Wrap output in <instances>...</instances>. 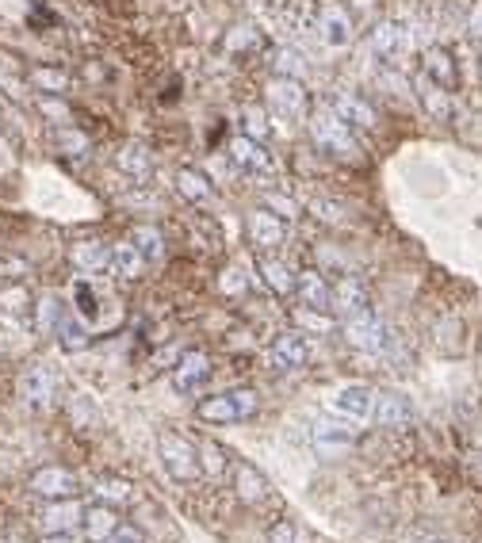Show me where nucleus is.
<instances>
[{
	"mask_svg": "<svg viewBox=\"0 0 482 543\" xmlns=\"http://www.w3.org/2000/svg\"><path fill=\"white\" fill-rule=\"evenodd\" d=\"M234 490H238V498L245 501V505H261V501L268 498V482H264V475L253 467V463H245V459L234 463Z\"/></svg>",
	"mask_w": 482,
	"mask_h": 543,
	"instance_id": "412c9836",
	"label": "nucleus"
},
{
	"mask_svg": "<svg viewBox=\"0 0 482 543\" xmlns=\"http://www.w3.org/2000/svg\"><path fill=\"white\" fill-rule=\"evenodd\" d=\"M43 543H77L69 532H54V536H43Z\"/></svg>",
	"mask_w": 482,
	"mask_h": 543,
	"instance_id": "3c124183",
	"label": "nucleus"
},
{
	"mask_svg": "<svg viewBox=\"0 0 482 543\" xmlns=\"http://www.w3.org/2000/svg\"><path fill=\"white\" fill-rule=\"evenodd\" d=\"M272 77L303 81V77H307V62H303V54H299V50H291V46H280V50H276V58H272Z\"/></svg>",
	"mask_w": 482,
	"mask_h": 543,
	"instance_id": "cd10ccee",
	"label": "nucleus"
},
{
	"mask_svg": "<svg viewBox=\"0 0 482 543\" xmlns=\"http://www.w3.org/2000/svg\"><path fill=\"white\" fill-rule=\"evenodd\" d=\"M131 245L146 257V261H154V264L165 257V241H161V230H154V226H134Z\"/></svg>",
	"mask_w": 482,
	"mask_h": 543,
	"instance_id": "c85d7f7f",
	"label": "nucleus"
},
{
	"mask_svg": "<svg viewBox=\"0 0 482 543\" xmlns=\"http://www.w3.org/2000/svg\"><path fill=\"white\" fill-rule=\"evenodd\" d=\"M372 4H375V0H356V8H360V12H368Z\"/></svg>",
	"mask_w": 482,
	"mask_h": 543,
	"instance_id": "603ef678",
	"label": "nucleus"
},
{
	"mask_svg": "<svg viewBox=\"0 0 482 543\" xmlns=\"http://www.w3.org/2000/svg\"><path fill=\"white\" fill-rule=\"evenodd\" d=\"M241 127H245V138H253V142H264L272 127H268V119H264L261 108H245L241 111Z\"/></svg>",
	"mask_w": 482,
	"mask_h": 543,
	"instance_id": "f704fd0d",
	"label": "nucleus"
},
{
	"mask_svg": "<svg viewBox=\"0 0 482 543\" xmlns=\"http://www.w3.org/2000/svg\"><path fill=\"white\" fill-rule=\"evenodd\" d=\"M0 543H20V540H12V536H4V540H0Z\"/></svg>",
	"mask_w": 482,
	"mask_h": 543,
	"instance_id": "864d4df0",
	"label": "nucleus"
},
{
	"mask_svg": "<svg viewBox=\"0 0 482 543\" xmlns=\"http://www.w3.org/2000/svg\"><path fill=\"white\" fill-rule=\"evenodd\" d=\"M249 238L257 241L261 249H276L287 241V222L280 215H272L268 207L264 211H253L249 215Z\"/></svg>",
	"mask_w": 482,
	"mask_h": 543,
	"instance_id": "aec40b11",
	"label": "nucleus"
},
{
	"mask_svg": "<svg viewBox=\"0 0 482 543\" xmlns=\"http://www.w3.org/2000/svg\"><path fill=\"white\" fill-rule=\"evenodd\" d=\"M257 410H261V398H257V391H249V387L226 391V394H211V398H203L196 406L199 421H211V425H234V421L253 417Z\"/></svg>",
	"mask_w": 482,
	"mask_h": 543,
	"instance_id": "f257e3e1",
	"label": "nucleus"
},
{
	"mask_svg": "<svg viewBox=\"0 0 482 543\" xmlns=\"http://www.w3.org/2000/svg\"><path fill=\"white\" fill-rule=\"evenodd\" d=\"M268 104L280 119H303L307 88H303V81H291V77H272L268 81Z\"/></svg>",
	"mask_w": 482,
	"mask_h": 543,
	"instance_id": "6e6552de",
	"label": "nucleus"
},
{
	"mask_svg": "<svg viewBox=\"0 0 482 543\" xmlns=\"http://www.w3.org/2000/svg\"><path fill=\"white\" fill-rule=\"evenodd\" d=\"M173 184H176V192L188 199V203H207V199L215 196V184H211L207 176L199 173V169H192V165L176 169Z\"/></svg>",
	"mask_w": 482,
	"mask_h": 543,
	"instance_id": "a878e982",
	"label": "nucleus"
},
{
	"mask_svg": "<svg viewBox=\"0 0 482 543\" xmlns=\"http://www.w3.org/2000/svg\"><path fill=\"white\" fill-rule=\"evenodd\" d=\"M81 528H85V540L88 543H104L119 528V517L111 505H88L85 517H81Z\"/></svg>",
	"mask_w": 482,
	"mask_h": 543,
	"instance_id": "5701e85b",
	"label": "nucleus"
},
{
	"mask_svg": "<svg viewBox=\"0 0 482 543\" xmlns=\"http://www.w3.org/2000/svg\"><path fill=\"white\" fill-rule=\"evenodd\" d=\"M58 341H62L66 352H81V348H88V333L77 318H62L58 322Z\"/></svg>",
	"mask_w": 482,
	"mask_h": 543,
	"instance_id": "72a5a7b5",
	"label": "nucleus"
},
{
	"mask_svg": "<svg viewBox=\"0 0 482 543\" xmlns=\"http://www.w3.org/2000/svg\"><path fill=\"white\" fill-rule=\"evenodd\" d=\"M219 287L226 291V295H241L249 283H245V272H241V268H226V272L219 276Z\"/></svg>",
	"mask_w": 482,
	"mask_h": 543,
	"instance_id": "79ce46f5",
	"label": "nucleus"
},
{
	"mask_svg": "<svg viewBox=\"0 0 482 543\" xmlns=\"http://www.w3.org/2000/svg\"><path fill=\"white\" fill-rule=\"evenodd\" d=\"M39 498H50V501H66L73 498L77 490H81V482H77V475L73 471H66V467H39L35 475H31V482H27Z\"/></svg>",
	"mask_w": 482,
	"mask_h": 543,
	"instance_id": "9b49d317",
	"label": "nucleus"
},
{
	"mask_svg": "<svg viewBox=\"0 0 482 543\" xmlns=\"http://www.w3.org/2000/svg\"><path fill=\"white\" fill-rule=\"evenodd\" d=\"M368 46H372L379 58H398L402 50H410V27L406 23H375L372 35H368Z\"/></svg>",
	"mask_w": 482,
	"mask_h": 543,
	"instance_id": "dca6fc26",
	"label": "nucleus"
},
{
	"mask_svg": "<svg viewBox=\"0 0 482 543\" xmlns=\"http://www.w3.org/2000/svg\"><path fill=\"white\" fill-rule=\"evenodd\" d=\"M58 322H62V306H58L54 295H43L39 299V333H54Z\"/></svg>",
	"mask_w": 482,
	"mask_h": 543,
	"instance_id": "e433bc0d",
	"label": "nucleus"
},
{
	"mask_svg": "<svg viewBox=\"0 0 482 543\" xmlns=\"http://www.w3.org/2000/svg\"><path fill=\"white\" fill-rule=\"evenodd\" d=\"M207 375H211V360L203 352H184L180 364L173 368V387L180 394H192L207 383Z\"/></svg>",
	"mask_w": 482,
	"mask_h": 543,
	"instance_id": "f3484780",
	"label": "nucleus"
},
{
	"mask_svg": "<svg viewBox=\"0 0 482 543\" xmlns=\"http://www.w3.org/2000/svg\"><path fill=\"white\" fill-rule=\"evenodd\" d=\"M421 69H425V81H433V85L444 88V92H452L456 81H460V73H456V58H452L444 46H429V50H425V58H421Z\"/></svg>",
	"mask_w": 482,
	"mask_h": 543,
	"instance_id": "a211bd4d",
	"label": "nucleus"
},
{
	"mask_svg": "<svg viewBox=\"0 0 482 543\" xmlns=\"http://www.w3.org/2000/svg\"><path fill=\"white\" fill-rule=\"evenodd\" d=\"M115 165H119V173H127L138 184L150 180V173H154V157H150L146 146H138V142H131V146H123V150L115 153Z\"/></svg>",
	"mask_w": 482,
	"mask_h": 543,
	"instance_id": "393cba45",
	"label": "nucleus"
},
{
	"mask_svg": "<svg viewBox=\"0 0 482 543\" xmlns=\"http://www.w3.org/2000/svg\"><path fill=\"white\" fill-rule=\"evenodd\" d=\"M31 85L39 88V92H46V96H62L69 88V73H62V69L54 66H31Z\"/></svg>",
	"mask_w": 482,
	"mask_h": 543,
	"instance_id": "c756f323",
	"label": "nucleus"
},
{
	"mask_svg": "<svg viewBox=\"0 0 482 543\" xmlns=\"http://www.w3.org/2000/svg\"><path fill=\"white\" fill-rule=\"evenodd\" d=\"M77 310L85 314V318H96V295H92V287H85V283H77Z\"/></svg>",
	"mask_w": 482,
	"mask_h": 543,
	"instance_id": "c03bdc74",
	"label": "nucleus"
},
{
	"mask_svg": "<svg viewBox=\"0 0 482 543\" xmlns=\"http://www.w3.org/2000/svg\"><path fill=\"white\" fill-rule=\"evenodd\" d=\"M199 467H203V471H207L211 478L222 475L226 459H222V448H219V444H203V448H199Z\"/></svg>",
	"mask_w": 482,
	"mask_h": 543,
	"instance_id": "ea45409f",
	"label": "nucleus"
},
{
	"mask_svg": "<svg viewBox=\"0 0 482 543\" xmlns=\"http://www.w3.org/2000/svg\"><path fill=\"white\" fill-rule=\"evenodd\" d=\"M157 452H161V463H165V471L176 478V482H192L199 478V448L188 440V436L180 433H161L157 436Z\"/></svg>",
	"mask_w": 482,
	"mask_h": 543,
	"instance_id": "7ed1b4c3",
	"label": "nucleus"
},
{
	"mask_svg": "<svg viewBox=\"0 0 482 543\" xmlns=\"http://www.w3.org/2000/svg\"><path fill=\"white\" fill-rule=\"evenodd\" d=\"M295 291H299V299H303V306H314V310H329V299H333V287H329L314 268H307V272H299L295 276Z\"/></svg>",
	"mask_w": 482,
	"mask_h": 543,
	"instance_id": "b1692460",
	"label": "nucleus"
},
{
	"mask_svg": "<svg viewBox=\"0 0 482 543\" xmlns=\"http://www.w3.org/2000/svg\"><path fill=\"white\" fill-rule=\"evenodd\" d=\"M0 276H4V280H23V276H27V264L16 261V257H0Z\"/></svg>",
	"mask_w": 482,
	"mask_h": 543,
	"instance_id": "a18cd8bd",
	"label": "nucleus"
},
{
	"mask_svg": "<svg viewBox=\"0 0 482 543\" xmlns=\"http://www.w3.org/2000/svg\"><path fill=\"white\" fill-rule=\"evenodd\" d=\"M326 104L337 111V115H341L349 127H364V131H372V127H375V108L364 100V96L349 92V88H333Z\"/></svg>",
	"mask_w": 482,
	"mask_h": 543,
	"instance_id": "f8f14e48",
	"label": "nucleus"
},
{
	"mask_svg": "<svg viewBox=\"0 0 482 543\" xmlns=\"http://www.w3.org/2000/svg\"><path fill=\"white\" fill-rule=\"evenodd\" d=\"M329 310H333V314H341V318H352V314L368 310V287L356 280V276H341V280L333 283Z\"/></svg>",
	"mask_w": 482,
	"mask_h": 543,
	"instance_id": "2eb2a0df",
	"label": "nucleus"
},
{
	"mask_svg": "<svg viewBox=\"0 0 482 543\" xmlns=\"http://www.w3.org/2000/svg\"><path fill=\"white\" fill-rule=\"evenodd\" d=\"M345 341L360 352H383V348H391V329L383 326L372 310H360V314L345 318Z\"/></svg>",
	"mask_w": 482,
	"mask_h": 543,
	"instance_id": "20e7f679",
	"label": "nucleus"
},
{
	"mask_svg": "<svg viewBox=\"0 0 482 543\" xmlns=\"http://www.w3.org/2000/svg\"><path fill=\"white\" fill-rule=\"evenodd\" d=\"M467 35H471V43H482V0H475V8H471V20H467Z\"/></svg>",
	"mask_w": 482,
	"mask_h": 543,
	"instance_id": "09e8293b",
	"label": "nucleus"
},
{
	"mask_svg": "<svg viewBox=\"0 0 482 543\" xmlns=\"http://www.w3.org/2000/svg\"><path fill=\"white\" fill-rule=\"evenodd\" d=\"M230 161L238 165L241 173L253 176V180H272V176H276V165H272V153L264 150L261 142L245 138V134H238V138L230 142Z\"/></svg>",
	"mask_w": 482,
	"mask_h": 543,
	"instance_id": "0eeeda50",
	"label": "nucleus"
},
{
	"mask_svg": "<svg viewBox=\"0 0 482 543\" xmlns=\"http://www.w3.org/2000/svg\"><path fill=\"white\" fill-rule=\"evenodd\" d=\"M295 536H299V532H295V524L280 521L276 528H272V532H268V543H295Z\"/></svg>",
	"mask_w": 482,
	"mask_h": 543,
	"instance_id": "de8ad7c7",
	"label": "nucleus"
},
{
	"mask_svg": "<svg viewBox=\"0 0 482 543\" xmlns=\"http://www.w3.org/2000/svg\"><path fill=\"white\" fill-rule=\"evenodd\" d=\"M54 142H58V150H62V153H73V157H81V153H88V134L73 131V127H58V134H54Z\"/></svg>",
	"mask_w": 482,
	"mask_h": 543,
	"instance_id": "c9c22d12",
	"label": "nucleus"
},
{
	"mask_svg": "<svg viewBox=\"0 0 482 543\" xmlns=\"http://www.w3.org/2000/svg\"><path fill=\"white\" fill-rule=\"evenodd\" d=\"M73 264H77V272H108V249L100 241H77Z\"/></svg>",
	"mask_w": 482,
	"mask_h": 543,
	"instance_id": "bb28decb",
	"label": "nucleus"
},
{
	"mask_svg": "<svg viewBox=\"0 0 482 543\" xmlns=\"http://www.w3.org/2000/svg\"><path fill=\"white\" fill-rule=\"evenodd\" d=\"M268 364L276 371H299L310 364V341L303 333H280L268 348Z\"/></svg>",
	"mask_w": 482,
	"mask_h": 543,
	"instance_id": "9d476101",
	"label": "nucleus"
},
{
	"mask_svg": "<svg viewBox=\"0 0 482 543\" xmlns=\"http://www.w3.org/2000/svg\"><path fill=\"white\" fill-rule=\"evenodd\" d=\"M310 207H314V215L322 218V222H341V207H337V203H326V199H314Z\"/></svg>",
	"mask_w": 482,
	"mask_h": 543,
	"instance_id": "49530a36",
	"label": "nucleus"
},
{
	"mask_svg": "<svg viewBox=\"0 0 482 543\" xmlns=\"http://www.w3.org/2000/svg\"><path fill=\"white\" fill-rule=\"evenodd\" d=\"M39 111H43V115H50V119H54V123H62V127H66L69 119H73V111H69V104L66 100H62V96H39Z\"/></svg>",
	"mask_w": 482,
	"mask_h": 543,
	"instance_id": "4c0bfd02",
	"label": "nucleus"
},
{
	"mask_svg": "<svg viewBox=\"0 0 482 543\" xmlns=\"http://www.w3.org/2000/svg\"><path fill=\"white\" fill-rule=\"evenodd\" d=\"M318 35H322V43L333 46V50H345L352 43V20L349 12L341 8V4H322V12H318Z\"/></svg>",
	"mask_w": 482,
	"mask_h": 543,
	"instance_id": "ddd939ff",
	"label": "nucleus"
},
{
	"mask_svg": "<svg viewBox=\"0 0 482 543\" xmlns=\"http://www.w3.org/2000/svg\"><path fill=\"white\" fill-rule=\"evenodd\" d=\"M108 272L123 276V280H138L146 272V257L134 249L131 241H119V245L108 249Z\"/></svg>",
	"mask_w": 482,
	"mask_h": 543,
	"instance_id": "4be33fe9",
	"label": "nucleus"
},
{
	"mask_svg": "<svg viewBox=\"0 0 482 543\" xmlns=\"http://www.w3.org/2000/svg\"><path fill=\"white\" fill-rule=\"evenodd\" d=\"M96 498H100V505H127V501L134 498V486L127 482V478H104L100 486H96Z\"/></svg>",
	"mask_w": 482,
	"mask_h": 543,
	"instance_id": "473e14b6",
	"label": "nucleus"
},
{
	"mask_svg": "<svg viewBox=\"0 0 482 543\" xmlns=\"http://www.w3.org/2000/svg\"><path fill=\"white\" fill-rule=\"evenodd\" d=\"M226 46H230V50H257L261 39H257V31H253V27H234V31H230V39H226Z\"/></svg>",
	"mask_w": 482,
	"mask_h": 543,
	"instance_id": "a19ab883",
	"label": "nucleus"
},
{
	"mask_svg": "<svg viewBox=\"0 0 482 543\" xmlns=\"http://www.w3.org/2000/svg\"><path fill=\"white\" fill-rule=\"evenodd\" d=\"M54 391H58V375L46 368V364H35L20 375V398L23 406L31 410H46L54 402Z\"/></svg>",
	"mask_w": 482,
	"mask_h": 543,
	"instance_id": "1a4fd4ad",
	"label": "nucleus"
},
{
	"mask_svg": "<svg viewBox=\"0 0 482 543\" xmlns=\"http://www.w3.org/2000/svg\"><path fill=\"white\" fill-rule=\"evenodd\" d=\"M310 444L322 456H341V452H349L352 444H356V425H349L345 417H322L310 429Z\"/></svg>",
	"mask_w": 482,
	"mask_h": 543,
	"instance_id": "423d86ee",
	"label": "nucleus"
},
{
	"mask_svg": "<svg viewBox=\"0 0 482 543\" xmlns=\"http://www.w3.org/2000/svg\"><path fill=\"white\" fill-rule=\"evenodd\" d=\"M295 318H299V326L314 329V333H329V329H333V322H329L322 310H314V306H299Z\"/></svg>",
	"mask_w": 482,
	"mask_h": 543,
	"instance_id": "58836bf2",
	"label": "nucleus"
},
{
	"mask_svg": "<svg viewBox=\"0 0 482 543\" xmlns=\"http://www.w3.org/2000/svg\"><path fill=\"white\" fill-rule=\"evenodd\" d=\"M310 134H314V142L322 146L326 153H337V157H356V134L352 127L337 115V111L322 104V108L310 115Z\"/></svg>",
	"mask_w": 482,
	"mask_h": 543,
	"instance_id": "f03ea898",
	"label": "nucleus"
},
{
	"mask_svg": "<svg viewBox=\"0 0 482 543\" xmlns=\"http://www.w3.org/2000/svg\"><path fill=\"white\" fill-rule=\"evenodd\" d=\"M421 104H425V111L433 115V119H452V100H448V92L444 88H437L433 81H421Z\"/></svg>",
	"mask_w": 482,
	"mask_h": 543,
	"instance_id": "2f4dec72",
	"label": "nucleus"
},
{
	"mask_svg": "<svg viewBox=\"0 0 482 543\" xmlns=\"http://www.w3.org/2000/svg\"><path fill=\"white\" fill-rule=\"evenodd\" d=\"M261 276H264V283L276 291V295H291V291H295V276L287 272L284 261H272V257H264V261H261Z\"/></svg>",
	"mask_w": 482,
	"mask_h": 543,
	"instance_id": "7c9ffc66",
	"label": "nucleus"
},
{
	"mask_svg": "<svg viewBox=\"0 0 482 543\" xmlns=\"http://www.w3.org/2000/svg\"><path fill=\"white\" fill-rule=\"evenodd\" d=\"M104 543H146V536H142V528H134V524H119Z\"/></svg>",
	"mask_w": 482,
	"mask_h": 543,
	"instance_id": "37998d69",
	"label": "nucleus"
},
{
	"mask_svg": "<svg viewBox=\"0 0 482 543\" xmlns=\"http://www.w3.org/2000/svg\"><path fill=\"white\" fill-rule=\"evenodd\" d=\"M268 211H272V215H280V218H291L295 215V203L284 199V196H268Z\"/></svg>",
	"mask_w": 482,
	"mask_h": 543,
	"instance_id": "8fccbe9b",
	"label": "nucleus"
},
{
	"mask_svg": "<svg viewBox=\"0 0 482 543\" xmlns=\"http://www.w3.org/2000/svg\"><path fill=\"white\" fill-rule=\"evenodd\" d=\"M375 421L383 425V429H391V433H402V429H410L414 425V406H410V398L398 391H387L375 398Z\"/></svg>",
	"mask_w": 482,
	"mask_h": 543,
	"instance_id": "4468645a",
	"label": "nucleus"
},
{
	"mask_svg": "<svg viewBox=\"0 0 482 543\" xmlns=\"http://www.w3.org/2000/svg\"><path fill=\"white\" fill-rule=\"evenodd\" d=\"M81 517H85V509H81L73 498L50 501L43 513H39V528H43L46 536H54V532H69V528H77Z\"/></svg>",
	"mask_w": 482,
	"mask_h": 543,
	"instance_id": "6ab92c4d",
	"label": "nucleus"
},
{
	"mask_svg": "<svg viewBox=\"0 0 482 543\" xmlns=\"http://www.w3.org/2000/svg\"><path fill=\"white\" fill-rule=\"evenodd\" d=\"M329 410H333V417H345V421H368L375 413V391L364 383H345L329 394Z\"/></svg>",
	"mask_w": 482,
	"mask_h": 543,
	"instance_id": "39448f33",
	"label": "nucleus"
}]
</instances>
